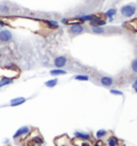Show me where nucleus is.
<instances>
[{
    "label": "nucleus",
    "instance_id": "9d476101",
    "mask_svg": "<svg viewBox=\"0 0 137 146\" xmlns=\"http://www.w3.org/2000/svg\"><path fill=\"white\" fill-rule=\"evenodd\" d=\"M14 82V78H10V77H2L0 79V89L3 88V86H7L9 84H12Z\"/></svg>",
    "mask_w": 137,
    "mask_h": 146
},
{
    "label": "nucleus",
    "instance_id": "dca6fc26",
    "mask_svg": "<svg viewBox=\"0 0 137 146\" xmlns=\"http://www.w3.org/2000/svg\"><path fill=\"white\" fill-rule=\"evenodd\" d=\"M105 135H107V131L105 129H100L95 132V137H97V139H99V140L103 139Z\"/></svg>",
    "mask_w": 137,
    "mask_h": 146
},
{
    "label": "nucleus",
    "instance_id": "423d86ee",
    "mask_svg": "<svg viewBox=\"0 0 137 146\" xmlns=\"http://www.w3.org/2000/svg\"><path fill=\"white\" fill-rule=\"evenodd\" d=\"M100 83L105 88H110L113 84V79L109 76H104L100 79Z\"/></svg>",
    "mask_w": 137,
    "mask_h": 146
},
{
    "label": "nucleus",
    "instance_id": "2eb2a0df",
    "mask_svg": "<svg viewBox=\"0 0 137 146\" xmlns=\"http://www.w3.org/2000/svg\"><path fill=\"white\" fill-rule=\"evenodd\" d=\"M57 84H58V79H57V78L50 79V80L45 82V86H47V88H54V86H56Z\"/></svg>",
    "mask_w": 137,
    "mask_h": 146
},
{
    "label": "nucleus",
    "instance_id": "6e6552de",
    "mask_svg": "<svg viewBox=\"0 0 137 146\" xmlns=\"http://www.w3.org/2000/svg\"><path fill=\"white\" fill-rule=\"evenodd\" d=\"M26 102H27V98H25V97H16V98H13L12 100L10 102V106H11V107H18V106L25 104Z\"/></svg>",
    "mask_w": 137,
    "mask_h": 146
},
{
    "label": "nucleus",
    "instance_id": "393cba45",
    "mask_svg": "<svg viewBox=\"0 0 137 146\" xmlns=\"http://www.w3.org/2000/svg\"><path fill=\"white\" fill-rule=\"evenodd\" d=\"M61 24H64V25L68 24V18H62L61 19Z\"/></svg>",
    "mask_w": 137,
    "mask_h": 146
},
{
    "label": "nucleus",
    "instance_id": "b1692460",
    "mask_svg": "<svg viewBox=\"0 0 137 146\" xmlns=\"http://www.w3.org/2000/svg\"><path fill=\"white\" fill-rule=\"evenodd\" d=\"M132 88H133V90L137 93V78L135 79V80H134L133 84H132Z\"/></svg>",
    "mask_w": 137,
    "mask_h": 146
},
{
    "label": "nucleus",
    "instance_id": "4be33fe9",
    "mask_svg": "<svg viewBox=\"0 0 137 146\" xmlns=\"http://www.w3.org/2000/svg\"><path fill=\"white\" fill-rule=\"evenodd\" d=\"M110 92V94H113V95H118V96H123V92H121V91H119V90H110L109 91Z\"/></svg>",
    "mask_w": 137,
    "mask_h": 146
},
{
    "label": "nucleus",
    "instance_id": "a211bd4d",
    "mask_svg": "<svg viewBox=\"0 0 137 146\" xmlns=\"http://www.w3.org/2000/svg\"><path fill=\"white\" fill-rule=\"evenodd\" d=\"M45 24L47 25L48 27L52 28V29H57L58 27H59L58 21H45Z\"/></svg>",
    "mask_w": 137,
    "mask_h": 146
},
{
    "label": "nucleus",
    "instance_id": "aec40b11",
    "mask_svg": "<svg viewBox=\"0 0 137 146\" xmlns=\"http://www.w3.org/2000/svg\"><path fill=\"white\" fill-rule=\"evenodd\" d=\"M118 140L116 138H109L107 140V145L108 146H117Z\"/></svg>",
    "mask_w": 137,
    "mask_h": 146
},
{
    "label": "nucleus",
    "instance_id": "0eeeda50",
    "mask_svg": "<svg viewBox=\"0 0 137 146\" xmlns=\"http://www.w3.org/2000/svg\"><path fill=\"white\" fill-rule=\"evenodd\" d=\"M106 24H107V21H104V19H101L99 16H97L95 18H93L92 21H89V25H90V26H99V27H104Z\"/></svg>",
    "mask_w": 137,
    "mask_h": 146
},
{
    "label": "nucleus",
    "instance_id": "4468645a",
    "mask_svg": "<svg viewBox=\"0 0 137 146\" xmlns=\"http://www.w3.org/2000/svg\"><path fill=\"white\" fill-rule=\"evenodd\" d=\"M91 32L94 34H103L105 32L104 27H99V26H91Z\"/></svg>",
    "mask_w": 137,
    "mask_h": 146
},
{
    "label": "nucleus",
    "instance_id": "412c9836",
    "mask_svg": "<svg viewBox=\"0 0 137 146\" xmlns=\"http://www.w3.org/2000/svg\"><path fill=\"white\" fill-rule=\"evenodd\" d=\"M131 68L134 73H137V59H134L132 61V64H131Z\"/></svg>",
    "mask_w": 137,
    "mask_h": 146
},
{
    "label": "nucleus",
    "instance_id": "f257e3e1",
    "mask_svg": "<svg viewBox=\"0 0 137 146\" xmlns=\"http://www.w3.org/2000/svg\"><path fill=\"white\" fill-rule=\"evenodd\" d=\"M137 11V5L135 3H129L125 4L123 7H121L120 13L121 15L125 18H130V17H133L135 15V13Z\"/></svg>",
    "mask_w": 137,
    "mask_h": 146
},
{
    "label": "nucleus",
    "instance_id": "20e7f679",
    "mask_svg": "<svg viewBox=\"0 0 137 146\" xmlns=\"http://www.w3.org/2000/svg\"><path fill=\"white\" fill-rule=\"evenodd\" d=\"M66 63H68V59H66L65 56H59V57L55 58V60H54V65L56 66L57 68L64 67Z\"/></svg>",
    "mask_w": 137,
    "mask_h": 146
},
{
    "label": "nucleus",
    "instance_id": "f8f14e48",
    "mask_svg": "<svg viewBox=\"0 0 137 146\" xmlns=\"http://www.w3.org/2000/svg\"><path fill=\"white\" fill-rule=\"evenodd\" d=\"M123 27H126V28L130 29L131 31L137 32V19H135V21H133L125 23V25H123Z\"/></svg>",
    "mask_w": 137,
    "mask_h": 146
},
{
    "label": "nucleus",
    "instance_id": "6ab92c4d",
    "mask_svg": "<svg viewBox=\"0 0 137 146\" xmlns=\"http://www.w3.org/2000/svg\"><path fill=\"white\" fill-rule=\"evenodd\" d=\"M75 80H78V81H88L89 80V76L87 75H76L74 77Z\"/></svg>",
    "mask_w": 137,
    "mask_h": 146
},
{
    "label": "nucleus",
    "instance_id": "1a4fd4ad",
    "mask_svg": "<svg viewBox=\"0 0 137 146\" xmlns=\"http://www.w3.org/2000/svg\"><path fill=\"white\" fill-rule=\"evenodd\" d=\"M74 135H75L77 139H81L83 141H88V140H90V138H91V135L89 133L81 132V131H75V132H74Z\"/></svg>",
    "mask_w": 137,
    "mask_h": 146
},
{
    "label": "nucleus",
    "instance_id": "a878e982",
    "mask_svg": "<svg viewBox=\"0 0 137 146\" xmlns=\"http://www.w3.org/2000/svg\"><path fill=\"white\" fill-rule=\"evenodd\" d=\"M81 146H91V145L87 142H84V143H81Z\"/></svg>",
    "mask_w": 137,
    "mask_h": 146
},
{
    "label": "nucleus",
    "instance_id": "7ed1b4c3",
    "mask_svg": "<svg viewBox=\"0 0 137 146\" xmlns=\"http://www.w3.org/2000/svg\"><path fill=\"white\" fill-rule=\"evenodd\" d=\"M70 32L73 35H81L85 32V27L81 24H74L70 26Z\"/></svg>",
    "mask_w": 137,
    "mask_h": 146
},
{
    "label": "nucleus",
    "instance_id": "5701e85b",
    "mask_svg": "<svg viewBox=\"0 0 137 146\" xmlns=\"http://www.w3.org/2000/svg\"><path fill=\"white\" fill-rule=\"evenodd\" d=\"M33 141H34V143H36V144H43V139L42 138H39V137H36V138L33 139Z\"/></svg>",
    "mask_w": 137,
    "mask_h": 146
},
{
    "label": "nucleus",
    "instance_id": "39448f33",
    "mask_svg": "<svg viewBox=\"0 0 137 146\" xmlns=\"http://www.w3.org/2000/svg\"><path fill=\"white\" fill-rule=\"evenodd\" d=\"M29 132H30V128H29L28 126H23V127H20L19 129H17L16 132L13 134V139L16 140V139H18L19 137H23V135L28 134Z\"/></svg>",
    "mask_w": 137,
    "mask_h": 146
},
{
    "label": "nucleus",
    "instance_id": "f03ea898",
    "mask_svg": "<svg viewBox=\"0 0 137 146\" xmlns=\"http://www.w3.org/2000/svg\"><path fill=\"white\" fill-rule=\"evenodd\" d=\"M13 40V35L11 31L8 29L0 30V42L1 43H10Z\"/></svg>",
    "mask_w": 137,
    "mask_h": 146
},
{
    "label": "nucleus",
    "instance_id": "f3484780",
    "mask_svg": "<svg viewBox=\"0 0 137 146\" xmlns=\"http://www.w3.org/2000/svg\"><path fill=\"white\" fill-rule=\"evenodd\" d=\"M10 7L7 4H0V14H9L10 13Z\"/></svg>",
    "mask_w": 137,
    "mask_h": 146
},
{
    "label": "nucleus",
    "instance_id": "9b49d317",
    "mask_svg": "<svg viewBox=\"0 0 137 146\" xmlns=\"http://www.w3.org/2000/svg\"><path fill=\"white\" fill-rule=\"evenodd\" d=\"M117 15V10L116 9H109L105 12V16L108 18L109 21H113V17Z\"/></svg>",
    "mask_w": 137,
    "mask_h": 146
},
{
    "label": "nucleus",
    "instance_id": "bb28decb",
    "mask_svg": "<svg viewBox=\"0 0 137 146\" xmlns=\"http://www.w3.org/2000/svg\"><path fill=\"white\" fill-rule=\"evenodd\" d=\"M31 146H36V145H31Z\"/></svg>",
    "mask_w": 137,
    "mask_h": 146
},
{
    "label": "nucleus",
    "instance_id": "ddd939ff",
    "mask_svg": "<svg viewBox=\"0 0 137 146\" xmlns=\"http://www.w3.org/2000/svg\"><path fill=\"white\" fill-rule=\"evenodd\" d=\"M49 74L52 76H61V75H66V70L62 68H56V69H52Z\"/></svg>",
    "mask_w": 137,
    "mask_h": 146
}]
</instances>
